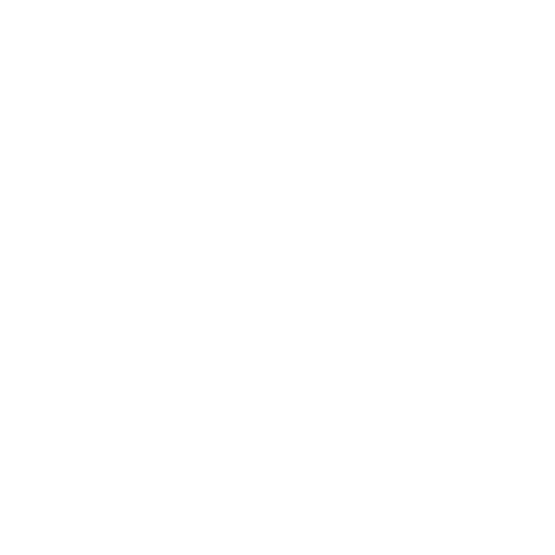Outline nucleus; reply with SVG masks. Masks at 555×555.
<instances>
[]
</instances>
